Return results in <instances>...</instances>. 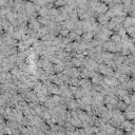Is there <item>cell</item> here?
Returning a JSON list of instances; mask_svg holds the SVG:
<instances>
[{"label": "cell", "instance_id": "obj_1", "mask_svg": "<svg viewBox=\"0 0 135 135\" xmlns=\"http://www.w3.org/2000/svg\"><path fill=\"white\" fill-rule=\"evenodd\" d=\"M126 31H127V34H129L131 36V38H133V39L135 38V26L134 25H131L129 28H127Z\"/></svg>", "mask_w": 135, "mask_h": 135}, {"label": "cell", "instance_id": "obj_2", "mask_svg": "<svg viewBox=\"0 0 135 135\" xmlns=\"http://www.w3.org/2000/svg\"><path fill=\"white\" fill-rule=\"evenodd\" d=\"M123 24H124V28H129V26L132 25V21H131V17H127L125 18V20L123 21Z\"/></svg>", "mask_w": 135, "mask_h": 135}, {"label": "cell", "instance_id": "obj_3", "mask_svg": "<svg viewBox=\"0 0 135 135\" xmlns=\"http://www.w3.org/2000/svg\"><path fill=\"white\" fill-rule=\"evenodd\" d=\"M117 107L120 108L121 110H127V104H126L125 102H119V103H117Z\"/></svg>", "mask_w": 135, "mask_h": 135}, {"label": "cell", "instance_id": "obj_4", "mask_svg": "<svg viewBox=\"0 0 135 135\" xmlns=\"http://www.w3.org/2000/svg\"><path fill=\"white\" fill-rule=\"evenodd\" d=\"M131 21H132V25H135V16H131Z\"/></svg>", "mask_w": 135, "mask_h": 135}, {"label": "cell", "instance_id": "obj_5", "mask_svg": "<svg viewBox=\"0 0 135 135\" xmlns=\"http://www.w3.org/2000/svg\"><path fill=\"white\" fill-rule=\"evenodd\" d=\"M134 26H135V25H134Z\"/></svg>", "mask_w": 135, "mask_h": 135}]
</instances>
